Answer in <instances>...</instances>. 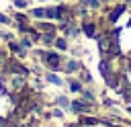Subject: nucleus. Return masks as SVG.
<instances>
[{
	"label": "nucleus",
	"mask_w": 131,
	"mask_h": 127,
	"mask_svg": "<svg viewBox=\"0 0 131 127\" xmlns=\"http://www.w3.org/2000/svg\"><path fill=\"white\" fill-rule=\"evenodd\" d=\"M41 57H43V64L51 70V72H57V70H61V66H63V59H61V55H59V51H55V49H43V51H37Z\"/></svg>",
	"instance_id": "f257e3e1"
},
{
	"label": "nucleus",
	"mask_w": 131,
	"mask_h": 127,
	"mask_svg": "<svg viewBox=\"0 0 131 127\" xmlns=\"http://www.w3.org/2000/svg\"><path fill=\"white\" fill-rule=\"evenodd\" d=\"M129 12V4H125V2H119L117 0V4L111 8V10H106V20L111 23V25H117L119 20H121V16L123 14H127Z\"/></svg>",
	"instance_id": "f03ea898"
},
{
	"label": "nucleus",
	"mask_w": 131,
	"mask_h": 127,
	"mask_svg": "<svg viewBox=\"0 0 131 127\" xmlns=\"http://www.w3.org/2000/svg\"><path fill=\"white\" fill-rule=\"evenodd\" d=\"M14 109V100H12V94L6 92V90H0V119H6Z\"/></svg>",
	"instance_id": "7ed1b4c3"
},
{
	"label": "nucleus",
	"mask_w": 131,
	"mask_h": 127,
	"mask_svg": "<svg viewBox=\"0 0 131 127\" xmlns=\"http://www.w3.org/2000/svg\"><path fill=\"white\" fill-rule=\"evenodd\" d=\"M80 31H82L86 37H90V39H96V35H98V27H96L94 23H90V20H82Z\"/></svg>",
	"instance_id": "20e7f679"
},
{
	"label": "nucleus",
	"mask_w": 131,
	"mask_h": 127,
	"mask_svg": "<svg viewBox=\"0 0 131 127\" xmlns=\"http://www.w3.org/2000/svg\"><path fill=\"white\" fill-rule=\"evenodd\" d=\"M88 104H90L88 100L78 98V100H72V102H70V111H72V113H82V115H84V113H88V111H90V107H88Z\"/></svg>",
	"instance_id": "39448f33"
},
{
	"label": "nucleus",
	"mask_w": 131,
	"mask_h": 127,
	"mask_svg": "<svg viewBox=\"0 0 131 127\" xmlns=\"http://www.w3.org/2000/svg\"><path fill=\"white\" fill-rule=\"evenodd\" d=\"M61 70L68 72V74H72V72H80V70H82V61L76 59V57H74V59H66L63 66H61Z\"/></svg>",
	"instance_id": "423d86ee"
},
{
	"label": "nucleus",
	"mask_w": 131,
	"mask_h": 127,
	"mask_svg": "<svg viewBox=\"0 0 131 127\" xmlns=\"http://www.w3.org/2000/svg\"><path fill=\"white\" fill-rule=\"evenodd\" d=\"M53 45H55V49H57V51H68V49H70V41H68V37H66V35L55 37Z\"/></svg>",
	"instance_id": "0eeeda50"
},
{
	"label": "nucleus",
	"mask_w": 131,
	"mask_h": 127,
	"mask_svg": "<svg viewBox=\"0 0 131 127\" xmlns=\"http://www.w3.org/2000/svg\"><path fill=\"white\" fill-rule=\"evenodd\" d=\"M8 49H10L12 53H16V55H25V47L20 45V41L10 39V41H8Z\"/></svg>",
	"instance_id": "6e6552de"
},
{
	"label": "nucleus",
	"mask_w": 131,
	"mask_h": 127,
	"mask_svg": "<svg viewBox=\"0 0 131 127\" xmlns=\"http://www.w3.org/2000/svg\"><path fill=\"white\" fill-rule=\"evenodd\" d=\"M45 80H47V82H51V84H55V86H63V84H66V82H63V80H61L55 72H47Z\"/></svg>",
	"instance_id": "1a4fd4ad"
},
{
	"label": "nucleus",
	"mask_w": 131,
	"mask_h": 127,
	"mask_svg": "<svg viewBox=\"0 0 131 127\" xmlns=\"http://www.w3.org/2000/svg\"><path fill=\"white\" fill-rule=\"evenodd\" d=\"M100 0H80V6H84V8H92V10H98L100 8Z\"/></svg>",
	"instance_id": "9d476101"
},
{
	"label": "nucleus",
	"mask_w": 131,
	"mask_h": 127,
	"mask_svg": "<svg viewBox=\"0 0 131 127\" xmlns=\"http://www.w3.org/2000/svg\"><path fill=\"white\" fill-rule=\"evenodd\" d=\"M29 18H31L29 12H27V14H25V12H12V23H18V25H20V23H27Z\"/></svg>",
	"instance_id": "9b49d317"
},
{
	"label": "nucleus",
	"mask_w": 131,
	"mask_h": 127,
	"mask_svg": "<svg viewBox=\"0 0 131 127\" xmlns=\"http://www.w3.org/2000/svg\"><path fill=\"white\" fill-rule=\"evenodd\" d=\"M68 86H70V90H72V92H82V90H84L82 80H70V82H68Z\"/></svg>",
	"instance_id": "f8f14e48"
},
{
	"label": "nucleus",
	"mask_w": 131,
	"mask_h": 127,
	"mask_svg": "<svg viewBox=\"0 0 131 127\" xmlns=\"http://www.w3.org/2000/svg\"><path fill=\"white\" fill-rule=\"evenodd\" d=\"M70 102H72V100H70L68 96H63V94H59V96H57V104H59L61 109H70Z\"/></svg>",
	"instance_id": "ddd939ff"
},
{
	"label": "nucleus",
	"mask_w": 131,
	"mask_h": 127,
	"mask_svg": "<svg viewBox=\"0 0 131 127\" xmlns=\"http://www.w3.org/2000/svg\"><path fill=\"white\" fill-rule=\"evenodd\" d=\"M0 25L10 27V25H12V16H8V14H2V12H0Z\"/></svg>",
	"instance_id": "4468645a"
},
{
	"label": "nucleus",
	"mask_w": 131,
	"mask_h": 127,
	"mask_svg": "<svg viewBox=\"0 0 131 127\" xmlns=\"http://www.w3.org/2000/svg\"><path fill=\"white\" fill-rule=\"evenodd\" d=\"M12 6L14 8H29V0H14Z\"/></svg>",
	"instance_id": "2eb2a0df"
},
{
	"label": "nucleus",
	"mask_w": 131,
	"mask_h": 127,
	"mask_svg": "<svg viewBox=\"0 0 131 127\" xmlns=\"http://www.w3.org/2000/svg\"><path fill=\"white\" fill-rule=\"evenodd\" d=\"M63 127H82L80 123H68V125H63Z\"/></svg>",
	"instance_id": "dca6fc26"
},
{
	"label": "nucleus",
	"mask_w": 131,
	"mask_h": 127,
	"mask_svg": "<svg viewBox=\"0 0 131 127\" xmlns=\"http://www.w3.org/2000/svg\"><path fill=\"white\" fill-rule=\"evenodd\" d=\"M100 2H117V0H100Z\"/></svg>",
	"instance_id": "f3484780"
},
{
	"label": "nucleus",
	"mask_w": 131,
	"mask_h": 127,
	"mask_svg": "<svg viewBox=\"0 0 131 127\" xmlns=\"http://www.w3.org/2000/svg\"><path fill=\"white\" fill-rule=\"evenodd\" d=\"M0 90H2V82H0Z\"/></svg>",
	"instance_id": "a211bd4d"
}]
</instances>
